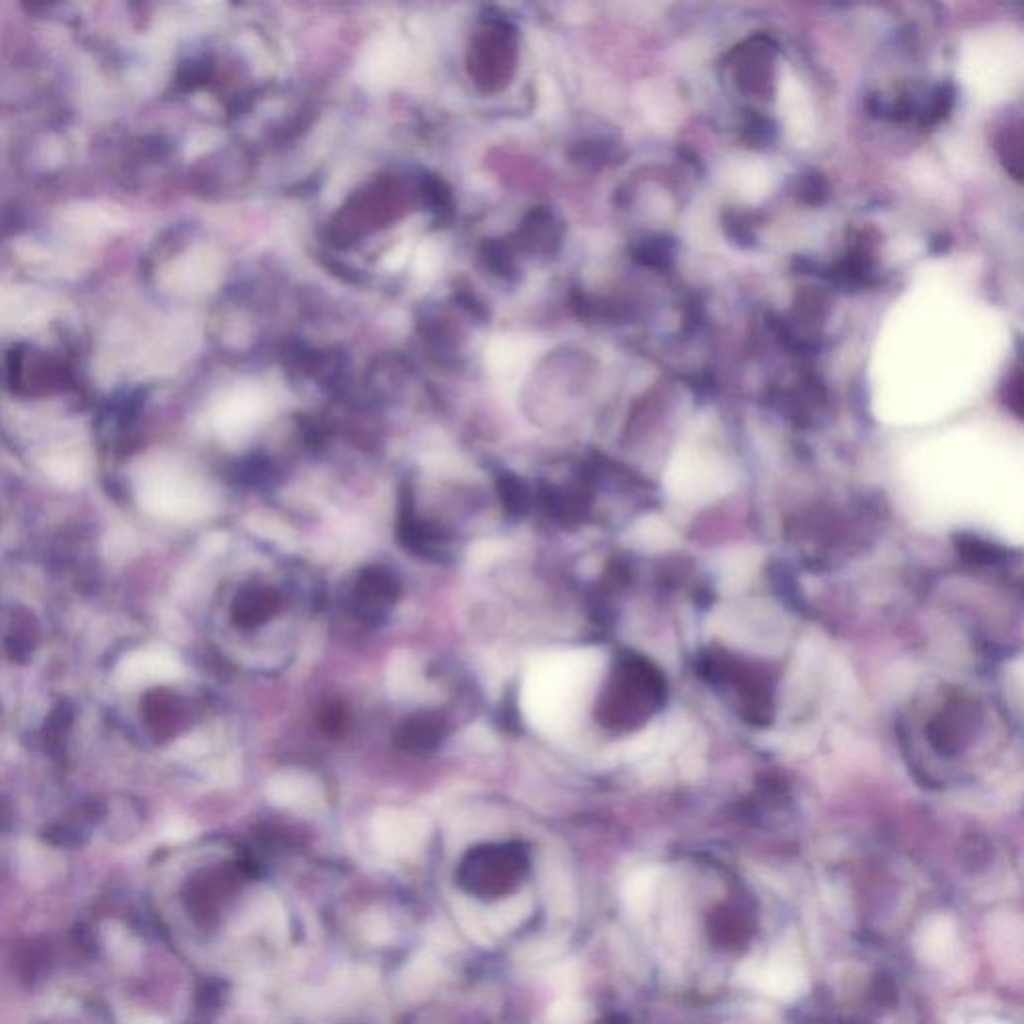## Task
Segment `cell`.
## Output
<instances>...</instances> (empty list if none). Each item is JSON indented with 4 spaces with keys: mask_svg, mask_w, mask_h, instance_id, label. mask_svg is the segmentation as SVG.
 Wrapping results in <instances>:
<instances>
[{
    "mask_svg": "<svg viewBox=\"0 0 1024 1024\" xmlns=\"http://www.w3.org/2000/svg\"><path fill=\"white\" fill-rule=\"evenodd\" d=\"M550 980H552V984H554L558 990H562V992H564L566 988H570L572 972H570V968H568V966H558V968H554V970L550 972Z\"/></svg>",
    "mask_w": 1024,
    "mask_h": 1024,
    "instance_id": "cell-16",
    "label": "cell"
},
{
    "mask_svg": "<svg viewBox=\"0 0 1024 1024\" xmlns=\"http://www.w3.org/2000/svg\"><path fill=\"white\" fill-rule=\"evenodd\" d=\"M454 906H456V914L460 918V924L470 934V938H474L480 944H488L490 942V936H488L490 930H488L484 912H480L472 902H468L464 898H458V902Z\"/></svg>",
    "mask_w": 1024,
    "mask_h": 1024,
    "instance_id": "cell-9",
    "label": "cell"
},
{
    "mask_svg": "<svg viewBox=\"0 0 1024 1024\" xmlns=\"http://www.w3.org/2000/svg\"><path fill=\"white\" fill-rule=\"evenodd\" d=\"M280 610V596L270 586H250L246 588L236 604H234V616L244 626H260L268 618H272Z\"/></svg>",
    "mask_w": 1024,
    "mask_h": 1024,
    "instance_id": "cell-6",
    "label": "cell"
},
{
    "mask_svg": "<svg viewBox=\"0 0 1024 1024\" xmlns=\"http://www.w3.org/2000/svg\"><path fill=\"white\" fill-rule=\"evenodd\" d=\"M436 978H438V966H436L434 958L428 954H420L406 966V970L402 974V990L408 996H422L432 988Z\"/></svg>",
    "mask_w": 1024,
    "mask_h": 1024,
    "instance_id": "cell-8",
    "label": "cell"
},
{
    "mask_svg": "<svg viewBox=\"0 0 1024 1024\" xmlns=\"http://www.w3.org/2000/svg\"><path fill=\"white\" fill-rule=\"evenodd\" d=\"M530 908H532V900L526 894H514V896L498 900L484 912L488 930L490 932L492 930L508 932V930L516 928L530 914Z\"/></svg>",
    "mask_w": 1024,
    "mask_h": 1024,
    "instance_id": "cell-7",
    "label": "cell"
},
{
    "mask_svg": "<svg viewBox=\"0 0 1024 1024\" xmlns=\"http://www.w3.org/2000/svg\"><path fill=\"white\" fill-rule=\"evenodd\" d=\"M176 668L174 658L164 650H134L120 662L118 678L128 686L166 682L176 676Z\"/></svg>",
    "mask_w": 1024,
    "mask_h": 1024,
    "instance_id": "cell-2",
    "label": "cell"
},
{
    "mask_svg": "<svg viewBox=\"0 0 1024 1024\" xmlns=\"http://www.w3.org/2000/svg\"><path fill=\"white\" fill-rule=\"evenodd\" d=\"M498 492H500V500L504 504V508L518 516V514H524L528 510V502H530V494H528V488L524 486L522 480L514 478V476H504L498 484Z\"/></svg>",
    "mask_w": 1024,
    "mask_h": 1024,
    "instance_id": "cell-10",
    "label": "cell"
},
{
    "mask_svg": "<svg viewBox=\"0 0 1024 1024\" xmlns=\"http://www.w3.org/2000/svg\"><path fill=\"white\" fill-rule=\"evenodd\" d=\"M108 542H110L112 546H110V548H106V552H108L112 558H116L118 554L128 556V554H130V550H132V536H130L126 530H124L122 534L112 532V534L108 536Z\"/></svg>",
    "mask_w": 1024,
    "mask_h": 1024,
    "instance_id": "cell-14",
    "label": "cell"
},
{
    "mask_svg": "<svg viewBox=\"0 0 1024 1024\" xmlns=\"http://www.w3.org/2000/svg\"><path fill=\"white\" fill-rule=\"evenodd\" d=\"M44 470L48 476H52L60 484H72L80 476V464L68 454H58V456L48 458L44 464Z\"/></svg>",
    "mask_w": 1024,
    "mask_h": 1024,
    "instance_id": "cell-11",
    "label": "cell"
},
{
    "mask_svg": "<svg viewBox=\"0 0 1024 1024\" xmlns=\"http://www.w3.org/2000/svg\"><path fill=\"white\" fill-rule=\"evenodd\" d=\"M376 838L390 854H408L424 838V824L408 816H388L378 822Z\"/></svg>",
    "mask_w": 1024,
    "mask_h": 1024,
    "instance_id": "cell-4",
    "label": "cell"
},
{
    "mask_svg": "<svg viewBox=\"0 0 1024 1024\" xmlns=\"http://www.w3.org/2000/svg\"><path fill=\"white\" fill-rule=\"evenodd\" d=\"M548 1024H582V1008L578 1002L562 998L548 1010Z\"/></svg>",
    "mask_w": 1024,
    "mask_h": 1024,
    "instance_id": "cell-12",
    "label": "cell"
},
{
    "mask_svg": "<svg viewBox=\"0 0 1024 1024\" xmlns=\"http://www.w3.org/2000/svg\"><path fill=\"white\" fill-rule=\"evenodd\" d=\"M46 302L32 290L0 288V330L30 328L44 318Z\"/></svg>",
    "mask_w": 1024,
    "mask_h": 1024,
    "instance_id": "cell-3",
    "label": "cell"
},
{
    "mask_svg": "<svg viewBox=\"0 0 1024 1024\" xmlns=\"http://www.w3.org/2000/svg\"><path fill=\"white\" fill-rule=\"evenodd\" d=\"M398 596V582L392 572L380 566L364 568L354 584L352 602L360 618L376 622L388 614Z\"/></svg>",
    "mask_w": 1024,
    "mask_h": 1024,
    "instance_id": "cell-1",
    "label": "cell"
},
{
    "mask_svg": "<svg viewBox=\"0 0 1024 1024\" xmlns=\"http://www.w3.org/2000/svg\"><path fill=\"white\" fill-rule=\"evenodd\" d=\"M390 924L382 914H370L364 918V934L372 942H386L390 938Z\"/></svg>",
    "mask_w": 1024,
    "mask_h": 1024,
    "instance_id": "cell-13",
    "label": "cell"
},
{
    "mask_svg": "<svg viewBox=\"0 0 1024 1024\" xmlns=\"http://www.w3.org/2000/svg\"><path fill=\"white\" fill-rule=\"evenodd\" d=\"M346 724V714L342 708H328L324 712V728L328 732H334V730H342Z\"/></svg>",
    "mask_w": 1024,
    "mask_h": 1024,
    "instance_id": "cell-15",
    "label": "cell"
},
{
    "mask_svg": "<svg viewBox=\"0 0 1024 1024\" xmlns=\"http://www.w3.org/2000/svg\"><path fill=\"white\" fill-rule=\"evenodd\" d=\"M444 736V724L440 716L420 712L410 716L396 734V742L410 752H428L440 744Z\"/></svg>",
    "mask_w": 1024,
    "mask_h": 1024,
    "instance_id": "cell-5",
    "label": "cell"
}]
</instances>
